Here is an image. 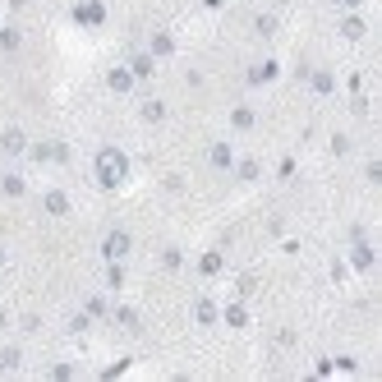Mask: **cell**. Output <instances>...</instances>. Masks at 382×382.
<instances>
[{
  "instance_id": "21",
  "label": "cell",
  "mask_w": 382,
  "mask_h": 382,
  "mask_svg": "<svg viewBox=\"0 0 382 382\" xmlns=\"http://www.w3.org/2000/svg\"><path fill=\"white\" fill-rule=\"evenodd\" d=\"M0 267H5V244H0Z\"/></svg>"
},
{
  "instance_id": "7",
  "label": "cell",
  "mask_w": 382,
  "mask_h": 382,
  "mask_svg": "<svg viewBox=\"0 0 382 382\" xmlns=\"http://www.w3.org/2000/svg\"><path fill=\"white\" fill-rule=\"evenodd\" d=\"M253 124H258V115H253V106H235V111H230V129L249 134Z\"/></svg>"
},
{
  "instance_id": "17",
  "label": "cell",
  "mask_w": 382,
  "mask_h": 382,
  "mask_svg": "<svg viewBox=\"0 0 382 382\" xmlns=\"http://www.w3.org/2000/svg\"><path fill=\"white\" fill-rule=\"evenodd\" d=\"M217 318V304H212V299H198V322H212Z\"/></svg>"
},
{
  "instance_id": "3",
  "label": "cell",
  "mask_w": 382,
  "mask_h": 382,
  "mask_svg": "<svg viewBox=\"0 0 382 382\" xmlns=\"http://www.w3.org/2000/svg\"><path fill=\"white\" fill-rule=\"evenodd\" d=\"M129 230H111V235H106V240H102V249H106V258H111V262H124V258H129Z\"/></svg>"
},
{
  "instance_id": "19",
  "label": "cell",
  "mask_w": 382,
  "mask_h": 382,
  "mask_svg": "<svg viewBox=\"0 0 382 382\" xmlns=\"http://www.w3.org/2000/svg\"><path fill=\"white\" fill-rule=\"evenodd\" d=\"M226 322H230V327H244V309L230 304V309H226Z\"/></svg>"
},
{
  "instance_id": "14",
  "label": "cell",
  "mask_w": 382,
  "mask_h": 382,
  "mask_svg": "<svg viewBox=\"0 0 382 382\" xmlns=\"http://www.w3.org/2000/svg\"><path fill=\"white\" fill-rule=\"evenodd\" d=\"M152 60H156V55H134L129 74H134V78H148V74H152Z\"/></svg>"
},
{
  "instance_id": "4",
  "label": "cell",
  "mask_w": 382,
  "mask_h": 382,
  "mask_svg": "<svg viewBox=\"0 0 382 382\" xmlns=\"http://www.w3.org/2000/svg\"><path fill=\"white\" fill-rule=\"evenodd\" d=\"M0 148H5V156H23L28 152V134L18 129V124H9V129L0 134Z\"/></svg>"
},
{
  "instance_id": "13",
  "label": "cell",
  "mask_w": 382,
  "mask_h": 382,
  "mask_svg": "<svg viewBox=\"0 0 382 382\" xmlns=\"http://www.w3.org/2000/svg\"><path fill=\"white\" fill-rule=\"evenodd\" d=\"M0 46H5V51H18V46H23V33H18V28H0Z\"/></svg>"
},
{
  "instance_id": "12",
  "label": "cell",
  "mask_w": 382,
  "mask_h": 382,
  "mask_svg": "<svg viewBox=\"0 0 382 382\" xmlns=\"http://www.w3.org/2000/svg\"><path fill=\"white\" fill-rule=\"evenodd\" d=\"M171 51H175L171 33H152V42H148V55H171Z\"/></svg>"
},
{
  "instance_id": "9",
  "label": "cell",
  "mask_w": 382,
  "mask_h": 382,
  "mask_svg": "<svg viewBox=\"0 0 382 382\" xmlns=\"http://www.w3.org/2000/svg\"><path fill=\"white\" fill-rule=\"evenodd\" d=\"M221 267H226V258H221L217 249H212V253H203V258H198V272H203V277H221Z\"/></svg>"
},
{
  "instance_id": "1",
  "label": "cell",
  "mask_w": 382,
  "mask_h": 382,
  "mask_svg": "<svg viewBox=\"0 0 382 382\" xmlns=\"http://www.w3.org/2000/svg\"><path fill=\"white\" fill-rule=\"evenodd\" d=\"M124 175H129V161H124L120 148H102L97 152V184H102V189H120Z\"/></svg>"
},
{
  "instance_id": "8",
  "label": "cell",
  "mask_w": 382,
  "mask_h": 382,
  "mask_svg": "<svg viewBox=\"0 0 382 382\" xmlns=\"http://www.w3.org/2000/svg\"><path fill=\"white\" fill-rule=\"evenodd\" d=\"M341 37H364V18H359V9H346V18H341Z\"/></svg>"
},
{
  "instance_id": "5",
  "label": "cell",
  "mask_w": 382,
  "mask_h": 382,
  "mask_svg": "<svg viewBox=\"0 0 382 382\" xmlns=\"http://www.w3.org/2000/svg\"><path fill=\"white\" fill-rule=\"evenodd\" d=\"M208 166H212V171H230V166H235V148H230V143H212V148H208Z\"/></svg>"
},
{
  "instance_id": "10",
  "label": "cell",
  "mask_w": 382,
  "mask_h": 382,
  "mask_svg": "<svg viewBox=\"0 0 382 382\" xmlns=\"http://www.w3.org/2000/svg\"><path fill=\"white\" fill-rule=\"evenodd\" d=\"M42 208L51 212V217H65V212H70V198H65L60 189H51V193H46V198H42Z\"/></svg>"
},
{
  "instance_id": "20",
  "label": "cell",
  "mask_w": 382,
  "mask_h": 382,
  "mask_svg": "<svg viewBox=\"0 0 382 382\" xmlns=\"http://www.w3.org/2000/svg\"><path fill=\"white\" fill-rule=\"evenodd\" d=\"M336 5H341V9H359V5H364V0H336Z\"/></svg>"
},
{
  "instance_id": "18",
  "label": "cell",
  "mask_w": 382,
  "mask_h": 382,
  "mask_svg": "<svg viewBox=\"0 0 382 382\" xmlns=\"http://www.w3.org/2000/svg\"><path fill=\"white\" fill-rule=\"evenodd\" d=\"M313 92H331V74H327V70L313 74Z\"/></svg>"
},
{
  "instance_id": "2",
  "label": "cell",
  "mask_w": 382,
  "mask_h": 382,
  "mask_svg": "<svg viewBox=\"0 0 382 382\" xmlns=\"http://www.w3.org/2000/svg\"><path fill=\"white\" fill-rule=\"evenodd\" d=\"M74 23L102 28V23H106V5H102V0H78V5H74Z\"/></svg>"
},
{
  "instance_id": "6",
  "label": "cell",
  "mask_w": 382,
  "mask_h": 382,
  "mask_svg": "<svg viewBox=\"0 0 382 382\" xmlns=\"http://www.w3.org/2000/svg\"><path fill=\"white\" fill-rule=\"evenodd\" d=\"M134 83H139V78L129 74V65H115V70L106 74V87H111V92H134Z\"/></svg>"
},
{
  "instance_id": "16",
  "label": "cell",
  "mask_w": 382,
  "mask_h": 382,
  "mask_svg": "<svg viewBox=\"0 0 382 382\" xmlns=\"http://www.w3.org/2000/svg\"><path fill=\"white\" fill-rule=\"evenodd\" d=\"M355 267H359V272L373 267V249H368V244H359V249H355Z\"/></svg>"
},
{
  "instance_id": "11",
  "label": "cell",
  "mask_w": 382,
  "mask_h": 382,
  "mask_svg": "<svg viewBox=\"0 0 382 382\" xmlns=\"http://www.w3.org/2000/svg\"><path fill=\"white\" fill-rule=\"evenodd\" d=\"M143 124H161L166 120V102H156V97H152V102H143Z\"/></svg>"
},
{
  "instance_id": "15",
  "label": "cell",
  "mask_w": 382,
  "mask_h": 382,
  "mask_svg": "<svg viewBox=\"0 0 382 382\" xmlns=\"http://www.w3.org/2000/svg\"><path fill=\"white\" fill-rule=\"evenodd\" d=\"M0 193H9V198H23V180H18V175H5V180H0Z\"/></svg>"
}]
</instances>
